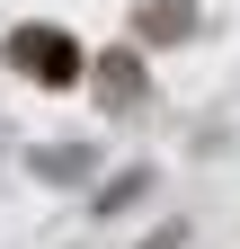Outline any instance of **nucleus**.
<instances>
[{
    "mask_svg": "<svg viewBox=\"0 0 240 249\" xmlns=\"http://www.w3.org/2000/svg\"><path fill=\"white\" fill-rule=\"evenodd\" d=\"M178 36H196V9L187 0H152L142 9V45H178Z\"/></svg>",
    "mask_w": 240,
    "mask_h": 249,
    "instance_id": "nucleus-3",
    "label": "nucleus"
},
{
    "mask_svg": "<svg viewBox=\"0 0 240 249\" xmlns=\"http://www.w3.org/2000/svg\"><path fill=\"white\" fill-rule=\"evenodd\" d=\"M9 62H27L36 80H71V71H80V53H71L63 36H45V27H27V36H9Z\"/></svg>",
    "mask_w": 240,
    "mask_h": 249,
    "instance_id": "nucleus-1",
    "label": "nucleus"
},
{
    "mask_svg": "<svg viewBox=\"0 0 240 249\" xmlns=\"http://www.w3.org/2000/svg\"><path fill=\"white\" fill-rule=\"evenodd\" d=\"M142 187H152V178H142V169H134V178H116V187H107V196H98V213H125V205L142 196Z\"/></svg>",
    "mask_w": 240,
    "mask_h": 249,
    "instance_id": "nucleus-5",
    "label": "nucleus"
},
{
    "mask_svg": "<svg viewBox=\"0 0 240 249\" xmlns=\"http://www.w3.org/2000/svg\"><path fill=\"white\" fill-rule=\"evenodd\" d=\"M142 249H178V231H152V240H142Z\"/></svg>",
    "mask_w": 240,
    "mask_h": 249,
    "instance_id": "nucleus-6",
    "label": "nucleus"
},
{
    "mask_svg": "<svg viewBox=\"0 0 240 249\" xmlns=\"http://www.w3.org/2000/svg\"><path fill=\"white\" fill-rule=\"evenodd\" d=\"M98 80H107V98L125 107V98H142V71H134V53H107L98 62Z\"/></svg>",
    "mask_w": 240,
    "mask_h": 249,
    "instance_id": "nucleus-4",
    "label": "nucleus"
},
{
    "mask_svg": "<svg viewBox=\"0 0 240 249\" xmlns=\"http://www.w3.org/2000/svg\"><path fill=\"white\" fill-rule=\"evenodd\" d=\"M89 169H98L89 142H45V151H36V178H53V187H80Z\"/></svg>",
    "mask_w": 240,
    "mask_h": 249,
    "instance_id": "nucleus-2",
    "label": "nucleus"
}]
</instances>
